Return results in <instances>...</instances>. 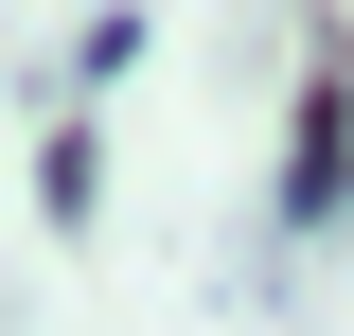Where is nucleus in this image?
Here are the masks:
<instances>
[{"mask_svg": "<svg viewBox=\"0 0 354 336\" xmlns=\"http://www.w3.org/2000/svg\"><path fill=\"white\" fill-rule=\"evenodd\" d=\"M337 177H354V106L301 88V160H283V230H337Z\"/></svg>", "mask_w": 354, "mask_h": 336, "instance_id": "obj_1", "label": "nucleus"}, {"mask_svg": "<svg viewBox=\"0 0 354 336\" xmlns=\"http://www.w3.org/2000/svg\"><path fill=\"white\" fill-rule=\"evenodd\" d=\"M88 195H106V160H88V124H53V160H36V212H53V230H88Z\"/></svg>", "mask_w": 354, "mask_h": 336, "instance_id": "obj_2", "label": "nucleus"}]
</instances>
